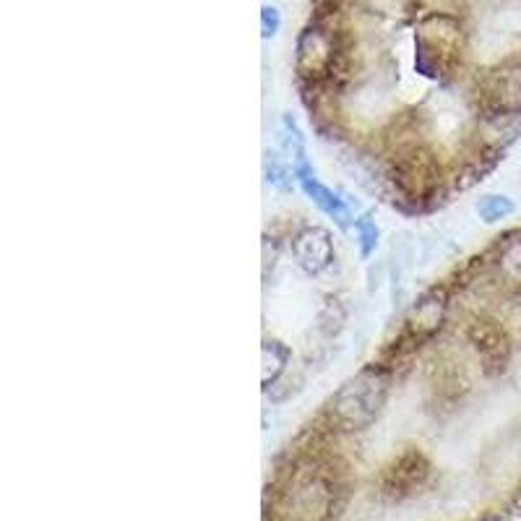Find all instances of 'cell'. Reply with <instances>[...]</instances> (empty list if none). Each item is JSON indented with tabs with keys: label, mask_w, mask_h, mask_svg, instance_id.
I'll use <instances>...</instances> for the list:
<instances>
[{
	"label": "cell",
	"mask_w": 521,
	"mask_h": 521,
	"mask_svg": "<svg viewBox=\"0 0 521 521\" xmlns=\"http://www.w3.org/2000/svg\"><path fill=\"white\" fill-rule=\"evenodd\" d=\"M344 321H347V310L334 300V305L329 303L324 310H321V316H318V329L324 331L326 337H337L339 331H342Z\"/></svg>",
	"instance_id": "obj_15"
},
{
	"label": "cell",
	"mask_w": 521,
	"mask_h": 521,
	"mask_svg": "<svg viewBox=\"0 0 521 521\" xmlns=\"http://www.w3.org/2000/svg\"><path fill=\"white\" fill-rule=\"evenodd\" d=\"M290 251L295 258L297 269L305 271L308 277H321L337 261L334 235L321 225H305L292 235Z\"/></svg>",
	"instance_id": "obj_4"
},
{
	"label": "cell",
	"mask_w": 521,
	"mask_h": 521,
	"mask_svg": "<svg viewBox=\"0 0 521 521\" xmlns=\"http://www.w3.org/2000/svg\"><path fill=\"white\" fill-rule=\"evenodd\" d=\"M352 230H355L357 248H360V256L370 258L376 253L378 240H381V230H378V222L370 214H363L352 222Z\"/></svg>",
	"instance_id": "obj_14"
},
{
	"label": "cell",
	"mask_w": 521,
	"mask_h": 521,
	"mask_svg": "<svg viewBox=\"0 0 521 521\" xmlns=\"http://www.w3.org/2000/svg\"><path fill=\"white\" fill-rule=\"evenodd\" d=\"M391 396V373L378 363L360 368L331 394L326 415L344 433H363L383 415Z\"/></svg>",
	"instance_id": "obj_1"
},
{
	"label": "cell",
	"mask_w": 521,
	"mask_h": 521,
	"mask_svg": "<svg viewBox=\"0 0 521 521\" xmlns=\"http://www.w3.org/2000/svg\"><path fill=\"white\" fill-rule=\"evenodd\" d=\"M485 113H521V55L485 68L475 79Z\"/></svg>",
	"instance_id": "obj_2"
},
{
	"label": "cell",
	"mask_w": 521,
	"mask_h": 521,
	"mask_svg": "<svg viewBox=\"0 0 521 521\" xmlns=\"http://www.w3.org/2000/svg\"><path fill=\"white\" fill-rule=\"evenodd\" d=\"M480 139L490 152H503L521 139V113H485L480 120Z\"/></svg>",
	"instance_id": "obj_7"
},
{
	"label": "cell",
	"mask_w": 521,
	"mask_h": 521,
	"mask_svg": "<svg viewBox=\"0 0 521 521\" xmlns=\"http://www.w3.org/2000/svg\"><path fill=\"white\" fill-rule=\"evenodd\" d=\"M467 342L472 344V350L477 352L485 365H503L508 363L511 355V339H508L506 329L501 324H495L490 318H475L467 326Z\"/></svg>",
	"instance_id": "obj_6"
},
{
	"label": "cell",
	"mask_w": 521,
	"mask_h": 521,
	"mask_svg": "<svg viewBox=\"0 0 521 521\" xmlns=\"http://www.w3.org/2000/svg\"><path fill=\"white\" fill-rule=\"evenodd\" d=\"M475 214L485 225H498L503 219L514 217L516 204L508 193H482L475 201Z\"/></svg>",
	"instance_id": "obj_12"
},
{
	"label": "cell",
	"mask_w": 521,
	"mask_h": 521,
	"mask_svg": "<svg viewBox=\"0 0 521 521\" xmlns=\"http://www.w3.org/2000/svg\"><path fill=\"white\" fill-rule=\"evenodd\" d=\"M493 266L503 284L521 292V232H508L498 238Z\"/></svg>",
	"instance_id": "obj_8"
},
{
	"label": "cell",
	"mask_w": 521,
	"mask_h": 521,
	"mask_svg": "<svg viewBox=\"0 0 521 521\" xmlns=\"http://www.w3.org/2000/svg\"><path fill=\"white\" fill-rule=\"evenodd\" d=\"M279 149L287 159H290L292 170L297 165H305V136L297 126V120L292 115H282V123H279Z\"/></svg>",
	"instance_id": "obj_13"
},
{
	"label": "cell",
	"mask_w": 521,
	"mask_h": 521,
	"mask_svg": "<svg viewBox=\"0 0 521 521\" xmlns=\"http://www.w3.org/2000/svg\"><path fill=\"white\" fill-rule=\"evenodd\" d=\"M292 363V350L282 339L266 337L261 342V383L264 389H269L271 383H277L279 378L287 376Z\"/></svg>",
	"instance_id": "obj_9"
},
{
	"label": "cell",
	"mask_w": 521,
	"mask_h": 521,
	"mask_svg": "<svg viewBox=\"0 0 521 521\" xmlns=\"http://www.w3.org/2000/svg\"><path fill=\"white\" fill-rule=\"evenodd\" d=\"M264 180L271 191L292 193V188H295L297 180H295V170H292L290 159L284 157V154L266 149L264 152Z\"/></svg>",
	"instance_id": "obj_11"
},
{
	"label": "cell",
	"mask_w": 521,
	"mask_h": 521,
	"mask_svg": "<svg viewBox=\"0 0 521 521\" xmlns=\"http://www.w3.org/2000/svg\"><path fill=\"white\" fill-rule=\"evenodd\" d=\"M430 464L420 451H407L389 472V488H415L428 477Z\"/></svg>",
	"instance_id": "obj_10"
},
{
	"label": "cell",
	"mask_w": 521,
	"mask_h": 521,
	"mask_svg": "<svg viewBox=\"0 0 521 521\" xmlns=\"http://www.w3.org/2000/svg\"><path fill=\"white\" fill-rule=\"evenodd\" d=\"M295 180H297L300 191L305 193V198H308L310 204L316 206L321 214H326L329 219H334L339 227H350L352 222H355V217H352L347 201H344V198L339 196L337 191H331L329 185L321 183V180L316 178V172L310 170L308 162H305V165L295 167Z\"/></svg>",
	"instance_id": "obj_5"
},
{
	"label": "cell",
	"mask_w": 521,
	"mask_h": 521,
	"mask_svg": "<svg viewBox=\"0 0 521 521\" xmlns=\"http://www.w3.org/2000/svg\"><path fill=\"white\" fill-rule=\"evenodd\" d=\"M279 29H282V14H279L277 6H269V3H266V6L261 8V37H264V40H274L279 34Z\"/></svg>",
	"instance_id": "obj_16"
},
{
	"label": "cell",
	"mask_w": 521,
	"mask_h": 521,
	"mask_svg": "<svg viewBox=\"0 0 521 521\" xmlns=\"http://www.w3.org/2000/svg\"><path fill=\"white\" fill-rule=\"evenodd\" d=\"M449 292L443 287H430L415 303L409 305L407 318H404V331L412 342H430L438 337L446 324H449Z\"/></svg>",
	"instance_id": "obj_3"
}]
</instances>
